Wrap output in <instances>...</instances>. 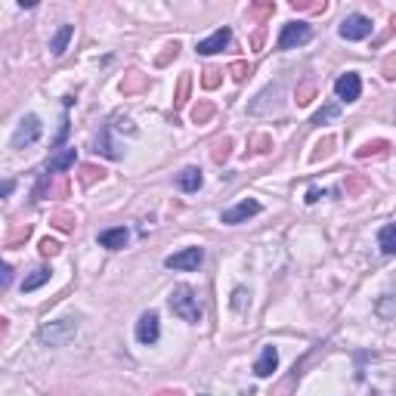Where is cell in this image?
Masks as SVG:
<instances>
[{"instance_id": "cell-9", "label": "cell", "mask_w": 396, "mask_h": 396, "mask_svg": "<svg viewBox=\"0 0 396 396\" xmlns=\"http://www.w3.org/2000/svg\"><path fill=\"white\" fill-rule=\"evenodd\" d=\"M41 136V121L34 118V115H28V118L19 124V131H16V136H13V146L16 149H22V146H28V142H34Z\"/></svg>"}, {"instance_id": "cell-11", "label": "cell", "mask_w": 396, "mask_h": 396, "mask_svg": "<svg viewBox=\"0 0 396 396\" xmlns=\"http://www.w3.org/2000/svg\"><path fill=\"white\" fill-rule=\"evenodd\" d=\"M276 365H279V353H276V347H263L261 359H257V365H254L257 378H270V374L276 372Z\"/></svg>"}, {"instance_id": "cell-14", "label": "cell", "mask_w": 396, "mask_h": 396, "mask_svg": "<svg viewBox=\"0 0 396 396\" xmlns=\"http://www.w3.org/2000/svg\"><path fill=\"white\" fill-rule=\"evenodd\" d=\"M378 244L384 254H396V223H390V226H384L378 233Z\"/></svg>"}, {"instance_id": "cell-1", "label": "cell", "mask_w": 396, "mask_h": 396, "mask_svg": "<svg viewBox=\"0 0 396 396\" xmlns=\"http://www.w3.org/2000/svg\"><path fill=\"white\" fill-rule=\"evenodd\" d=\"M170 309L179 316L183 322H198L201 319V309H198V298L189 285H177L170 291Z\"/></svg>"}, {"instance_id": "cell-16", "label": "cell", "mask_w": 396, "mask_h": 396, "mask_svg": "<svg viewBox=\"0 0 396 396\" xmlns=\"http://www.w3.org/2000/svg\"><path fill=\"white\" fill-rule=\"evenodd\" d=\"M44 282H50V270H47V266H41V270H34L31 276L22 282V291H34V288H41Z\"/></svg>"}, {"instance_id": "cell-20", "label": "cell", "mask_w": 396, "mask_h": 396, "mask_svg": "<svg viewBox=\"0 0 396 396\" xmlns=\"http://www.w3.org/2000/svg\"><path fill=\"white\" fill-rule=\"evenodd\" d=\"M207 115H211V105H201V109L196 105V112H192V118H196V121H205Z\"/></svg>"}, {"instance_id": "cell-18", "label": "cell", "mask_w": 396, "mask_h": 396, "mask_svg": "<svg viewBox=\"0 0 396 396\" xmlns=\"http://www.w3.org/2000/svg\"><path fill=\"white\" fill-rule=\"evenodd\" d=\"M41 254H44V257H53V254H59V242H53V239H44V242H41Z\"/></svg>"}, {"instance_id": "cell-25", "label": "cell", "mask_w": 396, "mask_h": 396, "mask_svg": "<svg viewBox=\"0 0 396 396\" xmlns=\"http://www.w3.org/2000/svg\"><path fill=\"white\" fill-rule=\"evenodd\" d=\"M201 396H207V393H201Z\"/></svg>"}, {"instance_id": "cell-4", "label": "cell", "mask_w": 396, "mask_h": 396, "mask_svg": "<svg viewBox=\"0 0 396 396\" xmlns=\"http://www.w3.org/2000/svg\"><path fill=\"white\" fill-rule=\"evenodd\" d=\"M201 261H205V251L201 248H183V251H177V254H170L168 261H164V266H168V270H198Z\"/></svg>"}, {"instance_id": "cell-3", "label": "cell", "mask_w": 396, "mask_h": 396, "mask_svg": "<svg viewBox=\"0 0 396 396\" xmlns=\"http://www.w3.org/2000/svg\"><path fill=\"white\" fill-rule=\"evenodd\" d=\"M337 31H341L344 41H362V38H369V34H372V19H365V16H359V13H356V16L344 19Z\"/></svg>"}, {"instance_id": "cell-10", "label": "cell", "mask_w": 396, "mask_h": 396, "mask_svg": "<svg viewBox=\"0 0 396 396\" xmlns=\"http://www.w3.org/2000/svg\"><path fill=\"white\" fill-rule=\"evenodd\" d=\"M226 44H229V28H217L207 41H198V53L201 56H214V53H220Z\"/></svg>"}, {"instance_id": "cell-19", "label": "cell", "mask_w": 396, "mask_h": 396, "mask_svg": "<svg viewBox=\"0 0 396 396\" xmlns=\"http://www.w3.org/2000/svg\"><path fill=\"white\" fill-rule=\"evenodd\" d=\"M337 112H341V109H337V105H328V109H322L319 115H316V118H313V124H322V121H328V118H337Z\"/></svg>"}, {"instance_id": "cell-17", "label": "cell", "mask_w": 396, "mask_h": 396, "mask_svg": "<svg viewBox=\"0 0 396 396\" xmlns=\"http://www.w3.org/2000/svg\"><path fill=\"white\" fill-rule=\"evenodd\" d=\"M71 164H75V149H68V152H62L59 158H53V161H50V168H47V174L66 170V168H71Z\"/></svg>"}, {"instance_id": "cell-8", "label": "cell", "mask_w": 396, "mask_h": 396, "mask_svg": "<svg viewBox=\"0 0 396 396\" xmlns=\"http://www.w3.org/2000/svg\"><path fill=\"white\" fill-rule=\"evenodd\" d=\"M254 214H261V205H257L254 198H244V201H239V205L233 207V211H223V223L235 226V223H242V220L254 217Z\"/></svg>"}, {"instance_id": "cell-15", "label": "cell", "mask_w": 396, "mask_h": 396, "mask_svg": "<svg viewBox=\"0 0 396 396\" xmlns=\"http://www.w3.org/2000/svg\"><path fill=\"white\" fill-rule=\"evenodd\" d=\"M71 34H75V28H71V25H62L59 34L53 38V44H50V50H53L56 56H62V53H66V44L71 41Z\"/></svg>"}, {"instance_id": "cell-24", "label": "cell", "mask_w": 396, "mask_h": 396, "mask_svg": "<svg viewBox=\"0 0 396 396\" xmlns=\"http://www.w3.org/2000/svg\"><path fill=\"white\" fill-rule=\"evenodd\" d=\"M158 396H179V393H158Z\"/></svg>"}, {"instance_id": "cell-23", "label": "cell", "mask_w": 396, "mask_h": 396, "mask_svg": "<svg viewBox=\"0 0 396 396\" xmlns=\"http://www.w3.org/2000/svg\"><path fill=\"white\" fill-rule=\"evenodd\" d=\"M233 71H235V81H244V75H248V68H244L242 62H239V66H233Z\"/></svg>"}, {"instance_id": "cell-6", "label": "cell", "mask_w": 396, "mask_h": 396, "mask_svg": "<svg viewBox=\"0 0 396 396\" xmlns=\"http://www.w3.org/2000/svg\"><path fill=\"white\" fill-rule=\"evenodd\" d=\"M309 34H313V31H309L307 22H288L282 28V38H279V50H291L298 44H307Z\"/></svg>"}, {"instance_id": "cell-7", "label": "cell", "mask_w": 396, "mask_h": 396, "mask_svg": "<svg viewBox=\"0 0 396 396\" xmlns=\"http://www.w3.org/2000/svg\"><path fill=\"white\" fill-rule=\"evenodd\" d=\"M161 328H158V316L155 313H142L140 322H136V341L140 344H155Z\"/></svg>"}, {"instance_id": "cell-5", "label": "cell", "mask_w": 396, "mask_h": 396, "mask_svg": "<svg viewBox=\"0 0 396 396\" xmlns=\"http://www.w3.org/2000/svg\"><path fill=\"white\" fill-rule=\"evenodd\" d=\"M335 93L337 99H344V103H356L359 93H362V81H359L356 71H347V75H341L335 81Z\"/></svg>"}, {"instance_id": "cell-12", "label": "cell", "mask_w": 396, "mask_h": 396, "mask_svg": "<svg viewBox=\"0 0 396 396\" xmlns=\"http://www.w3.org/2000/svg\"><path fill=\"white\" fill-rule=\"evenodd\" d=\"M99 244H103V248H112V251L124 248L127 244V229H105V233H99Z\"/></svg>"}, {"instance_id": "cell-2", "label": "cell", "mask_w": 396, "mask_h": 396, "mask_svg": "<svg viewBox=\"0 0 396 396\" xmlns=\"http://www.w3.org/2000/svg\"><path fill=\"white\" fill-rule=\"evenodd\" d=\"M75 331H78V322L75 319H56V322H50V325L41 328V344L62 347V344H68L71 337H75Z\"/></svg>"}, {"instance_id": "cell-13", "label": "cell", "mask_w": 396, "mask_h": 396, "mask_svg": "<svg viewBox=\"0 0 396 396\" xmlns=\"http://www.w3.org/2000/svg\"><path fill=\"white\" fill-rule=\"evenodd\" d=\"M177 183H179V189L183 192H198L201 189V170L198 168H186L183 174L177 177Z\"/></svg>"}, {"instance_id": "cell-22", "label": "cell", "mask_w": 396, "mask_h": 396, "mask_svg": "<svg viewBox=\"0 0 396 396\" xmlns=\"http://www.w3.org/2000/svg\"><path fill=\"white\" fill-rule=\"evenodd\" d=\"M56 226H59V229H71V217H66V214H59V217H56Z\"/></svg>"}, {"instance_id": "cell-21", "label": "cell", "mask_w": 396, "mask_h": 396, "mask_svg": "<svg viewBox=\"0 0 396 396\" xmlns=\"http://www.w3.org/2000/svg\"><path fill=\"white\" fill-rule=\"evenodd\" d=\"M0 272H3V288H6V285L13 282V266H10V263H3V270H0Z\"/></svg>"}]
</instances>
